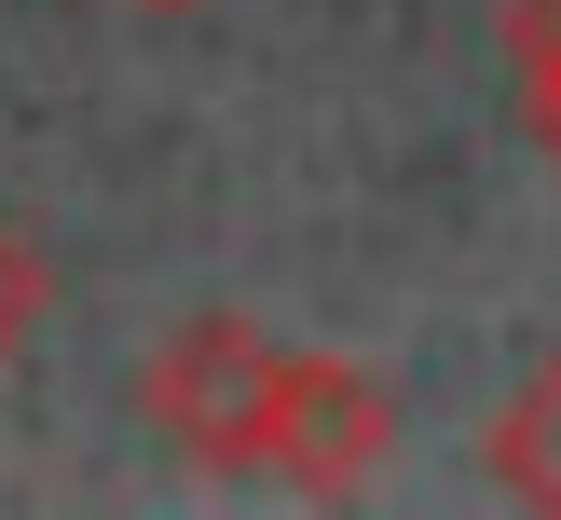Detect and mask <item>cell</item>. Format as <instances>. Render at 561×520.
<instances>
[{"label": "cell", "instance_id": "cell-1", "mask_svg": "<svg viewBox=\"0 0 561 520\" xmlns=\"http://www.w3.org/2000/svg\"><path fill=\"white\" fill-rule=\"evenodd\" d=\"M383 452H398V397H383V370H356V356H274L261 465L288 493H356V479H383Z\"/></svg>", "mask_w": 561, "mask_h": 520}, {"label": "cell", "instance_id": "cell-2", "mask_svg": "<svg viewBox=\"0 0 561 520\" xmlns=\"http://www.w3.org/2000/svg\"><path fill=\"white\" fill-rule=\"evenodd\" d=\"M274 356L247 315H192L179 343L151 356V425L179 465H261V397H274Z\"/></svg>", "mask_w": 561, "mask_h": 520}, {"label": "cell", "instance_id": "cell-3", "mask_svg": "<svg viewBox=\"0 0 561 520\" xmlns=\"http://www.w3.org/2000/svg\"><path fill=\"white\" fill-rule=\"evenodd\" d=\"M493 493H520V507L561 520V356L520 383L507 411H493Z\"/></svg>", "mask_w": 561, "mask_h": 520}, {"label": "cell", "instance_id": "cell-4", "mask_svg": "<svg viewBox=\"0 0 561 520\" xmlns=\"http://www.w3.org/2000/svg\"><path fill=\"white\" fill-rule=\"evenodd\" d=\"M507 55H520V109H535L548 164H561V0H520L507 14Z\"/></svg>", "mask_w": 561, "mask_h": 520}, {"label": "cell", "instance_id": "cell-5", "mask_svg": "<svg viewBox=\"0 0 561 520\" xmlns=\"http://www.w3.org/2000/svg\"><path fill=\"white\" fill-rule=\"evenodd\" d=\"M27 328H42V261H27V233L0 219V356H14Z\"/></svg>", "mask_w": 561, "mask_h": 520}, {"label": "cell", "instance_id": "cell-6", "mask_svg": "<svg viewBox=\"0 0 561 520\" xmlns=\"http://www.w3.org/2000/svg\"><path fill=\"white\" fill-rule=\"evenodd\" d=\"M151 14H192V0H151Z\"/></svg>", "mask_w": 561, "mask_h": 520}]
</instances>
